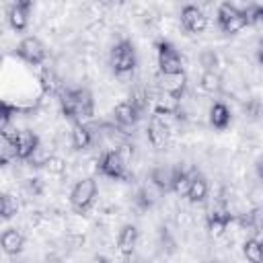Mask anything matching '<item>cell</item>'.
<instances>
[{
    "label": "cell",
    "instance_id": "obj_1",
    "mask_svg": "<svg viewBox=\"0 0 263 263\" xmlns=\"http://www.w3.org/2000/svg\"><path fill=\"white\" fill-rule=\"evenodd\" d=\"M111 68L117 76H123V74H132L136 64H138V58H136V47L132 45V41L127 39H121L113 45L111 49Z\"/></svg>",
    "mask_w": 263,
    "mask_h": 263
},
{
    "label": "cell",
    "instance_id": "obj_2",
    "mask_svg": "<svg viewBox=\"0 0 263 263\" xmlns=\"http://www.w3.org/2000/svg\"><path fill=\"white\" fill-rule=\"evenodd\" d=\"M97 193H99V185L92 177H82L70 191V203L76 212H86L95 199H97Z\"/></svg>",
    "mask_w": 263,
    "mask_h": 263
},
{
    "label": "cell",
    "instance_id": "obj_3",
    "mask_svg": "<svg viewBox=\"0 0 263 263\" xmlns=\"http://www.w3.org/2000/svg\"><path fill=\"white\" fill-rule=\"evenodd\" d=\"M156 62H158V70L162 74L183 72V58L177 51V47L168 41H160L156 45Z\"/></svg>",
    "mask_w": 263,
    "mask_h": 263
},
{
    "label": "cell",
    "instance_id": "obj_4",
    "mask_svg": "<svg viewBox=\"0 0 263 263\" xmlns=\"http://www.w3.org/2000/svg\"><path fill=\"white\" fill-rule=\"evenodd\" d=\"M16 55L21 60H25L27 64H31V66H39V64H43V60L47 55V49L41 43V39H37V37H25L16 45Z\"/></svg>",
    "mask_w": 263,
    "mask_h": 263
},
{
    "label": "cell",
    "instance_id": "obj_5",
    "mask_svg": "<svg viewBox=\"0 0 263 263\" xmlns=\"http://www.w3.org/2000/svg\"><path fill=\"white\" fill-rule=\"evenodd\" d=\"M150 103H152L154 115H160V117L177 115L179 109H181V97H175V95H168V92H160L158 88L152 90Z\"/></svg>",
    "mask_w": 263,
    "mask_h": 263
},
{
    "label": "cell",
    "instance_id": "obj_6",
    "mask_svg": "<svg viewBox=\"0 0 263 263\" xmlns=\"http://www.w3.org/2000/svg\"><path fill=\"white\" fill-rule=\"evenodd\" d=\"M146 138H148V144L156 150L164 148L168 144V138H171V127L166 125V121L158 115H152L150 121H148V127H146Z\"/></svg>",
    "mask_w": 263,
    "mask_h": 263
},
{
    "label": "cell",
    "instance_id": "obj_7",
    "mask_svg": "<svg viewBox=\"0 0 263 263\" xmlns=\"http://www.w3.org/2000/svg\"><path fill=\"white\" fill-rule=\"evenodd\" d=\"M156 88L160 92H168L175 97H183L185 88H187V74L185 72H173V74H162L158 72L156 76Z\"/></svg>",
    "mask_w": 263,
    "mask_h": 263
},
{
    "label": "cell",
    "instance_id": "obj_8",
    "mask_svg": "<svg viewBox=\"0 0 263 263\" xmlns=\"http://www.w3.org/2000/svg\"><path fill=\"white\" fill-rule=\"evenodd\" d=\"M181 25L185 27V31L189 33H203L205 27H208V16L205 12L199 8V6H193V4H187L183 6L181 10Z\"/></svg>",
    "mask_w": 263,
    "mask_h": 263
},
{
    "label": "cell",
    "instance_id": "obj_9",
    "mask_svg": "<svg viewBox=\"0 0 263 263\" xmlns=\"http://www.w3.org/2000/svg\"><path fill=\"white\" fill-rule=\"evenodd\" d=\"M101 173L109 179H127V164L121 160L117 150H107L101 156Z\"/></svg>",
    "mask_w": 263,
    "mask_h": 263
},
{
    "label": "cell",
    "instance_id": "obj_10",
    "mask_svg": "<svg viewBox=\"0 0 263 263\" xmlns=\"http://www.w3.org/2000/svg\"><path fill=\"white\" fill-rule=\"evenodd\" d=\"M232 220H234V218L230 216V212H228L226 208L212 210V212L208 214V218H205V226H208L210 236H214V238L224 236L226 230H228V226L232 224Z\"/></svg>",
    "mask_w": 263,
    "mask_h": 263
},
{
    "label": "cell",
    "instance_id": "obj_11",
    "mask_svg": "<svg viewBox=\"0 0 263 263\" xmlns=\"http://www.w3.org/2000/svg\"><path fill=\"white\" fill-rule=\"evenodd\" d=\"M113 119L115 123L121 127V129H127V127H134L140 119V111L129 103V101H119L115 107H113Z\"/></svg>",
    "mask_w": 263,
    "mask_h": 263
},
{
    "label": "cell",
    "instance_id": "obj_12",
    "mask_svg": "<svg viewBox=\"0 0 263 263\" xmlns=\"http://www.w3.org/2000/svg\"><path fill=\"white\" fill-rule=\"evenodd\" d=\"M39 136L33 129H18L16 132V150H18V160H29L31 154L39 146Z\"/></svg>",
    "mask_w": 263,
    "mask_h": 263
},
{
    "label": "cell",
    "instance_id": "obj_13",
    "mask_svg": "<svg viewBox=\"0 0 263 263\" xmlns=\"http://www.w3.org/2000/svg\"><path fill=\"white\" fill-rule=\"evenodd\" d=\"M177 179V166H168V164H158L150 171V181L156 189L160 191H168L173 189V183Z\"/></svg>",
    "mask_w": 263,
    "mask_h": 263
},
{
    "label": "cell",
    "instance_id": "obj_14",
    "mask_svg": "<svg viewBox=\"0 0 263 263\" xmlns=\"http://www.w3.org/2000/svg\"><path fill=\"white\" fill-rule=\"evenodd\" d=\"M138 238H140L138 226H136V224H125V226L119 230V234H117V251H119L123 257H129V255L136 251Z\"/></svg>",
    "mask_w": 263,
    "mask_h": 263
},
{
    "label": "cell",
    "instance_id": "obj_15",
    "mask_svg": "<svg viewBox=\"0 0 263 263\" xmlns=\"http://www.w3.org/2000/svg\"><path fill=\"white\" fill-rule=\"evenodd\" d=\"M33 4L29 0H21V2H14L10 8H8V23L14 31H23L29 23V8Z\"/></svg>",
    "mask_w": 263,
    "mask_h": 263
},
{
    "label": "cell",
    "instance_id": "obj_16",
    "mask_svg": "<svg viewBox=\"0 0 263 263\" xmlns=\"http://www.w3.org/2000/svg\"><path fill=\"white\" fill-rule=\"evenodd\" d=\"M39 84H41L43 95H55L62 90V80L51 66H43L39 70Z\"/></svg>",
    "mask_w": 263,
    "mask_h": 263
},
{
    "label": "cell",
    "instance_id": "obj_17",
    "mask_svg": "<svg viewBox=\"0 0 263 263\" xmlns=\"http://www.w3.org/2000/svg\"><path fill=\"white\" fill-rule=\"evenodd\" d=\"M18 158L16 150V132H4L0 136V160L2 164H8L10 160Z\"/></svg>",
    "mask_w": 263,
    "mask_h": 263
},
{
    "label": "cell",
    "instance_id": "obj_18",
    "mask_svg": "<svg viewBox=\"0 0 263 263\" xmlns=\"http://www.w3.org/2000/svg\"><path fill=\"white\" fill-rule=\"evenodd\" d=\"M25 247V236L16 228H8L2 232V249L6 255H18Z\"/></svg>",
    "mask_w": 263,
    "mask_h": 263
},
{
    "label": "cell",
    "instance_id": "obj_19",
    "mask_svg": "<svg viewBox=\"0 0 263 263\" xmlns=\"http://www.w3.org/2000/svg\"><path fill=\"white\" fill-rule=\"evenodd\" d=\"M70 142L76 150H86L92 144V132L86 123H74L70 132Z\"/></svg>",
    "mask_w": 263,
    "mask_h": 263
},
{
    "label": "cell",
    "instance_id": "obj_20",
    "mask_svg": "<svg viewBox=\"0 0 263 263\" xmlns=\"http://www.w3.org/2000/svg\"><path fill=\"white\" fill-rule=\"evenodd\" d=\"M208 193H210V185L205 181V177H201L199 173L191 179V185H189V191H187V199L191 203H203L208 199Z\"/></svg>",
    "mask_w": 263,
    "mask_h": 263
},
{
    "label": "cell",
    "instance_id": "obj_21",
    "mask_svg": "<svg viewBox=\"0 0 263 263\" xmlns=\"http://www.w3.org/2000/svg\"><path fill=\"white\" fill-rule=\"evenodd\" d=\"M208 115H210V117H208L210 123H212L216 129L228 127V125H230V119H232V113H230V109H228L224 103H214V105L210 107Z\"/></svg>",
    "mask_w": 263,
    "mask_h": 263
},
{
    "label": "cell",
    "instance_id": "obj_22",
    "mask_svg": "<svg viewBox=\"0 0 263 263\" xmlns=\"http://www.w3.org/2000/svg\"><path fill=\"white\" fill-rule=\"evenodd\" d=\"M197 86L205 95H218L224 88V78L218 72H201Z\"/></svg>",
    "mask_w": 263,
    "mask_h": 263
},
{
    "label": "cell",
    "instance_id": "obj_23",
    "mask_svg": "<svg viewBox=\"0 0 263 263\" xmlns=\"http://www.w3.org/2000/svg\"><path fill=\"white\" fill-rule=\"evenodd\" d=\"M242 255L249 263H263V240L247 238L242 242Z\"/></svg>",
    "mask_w": 263,
    "mask_h": 263
},
{
    "label": "cell",
    "instance_id": "obj_24",
    "mask_svg": "<svg viewBox=\"0 0 263 263\" xmlns=\"http://www.w3.org/2000/svg\"><path fill=\"white\" fill-rule=\"evenodd\" d=\"M247 25H251V23H249V14H247V10H245V12H238L236 16H232V18H230L224 27H220V29H222L226 35H236V33H240Z\"/></svg>",
    "mask_w": 263,
    "mask_h": 263
},
{
    "label": "cell",
    "instance_id": "obj_25",
    "mask_svg": "<svg viewBox=\"0 0 263 263\" xmlns=\"http://www.w3.org/2000/svg\"><path fill=\"white\" fill-rule=\"evenodd\" d=\"M154 201H156V197L150 193L148 187H140V189L136 191V195H134V205H136L138 210H142V212H148V210L154 205Z\"/></svg>",
    "mask_w": 263,
    "mask_h": 263
},
{
    "label": "cell",
    "instance_id": "obj_26",
    "mask_svg": "<svg viewBox=\"0 0 263 263\" xmlns=\"http://www.w3.org/2000/svg\"><path fill=\"white\" fill-rule=\"evenodd\" d=\"M197 60H199V66H203V72H216V66L220 64V55L214 49H201Z\"/></svg>",
    "mask_w": 263,
    "mask_h": 263
},
{
    "label": "cell",
    "instance_id": "obj_27",
    "mask_svg": "<svg viewBox=\"0 0 263 263\" xmlns=\"http://www.w3.org/2000/svg\"><path fill=\"white\" fill-rule=\"evenodd\" d=\"M18 212V201L14 195L10 193H4L2 199H0V214H2V220H10L12 216H16Z\"/></svg>",
    "mask_w": 263,
    "mask_h": 263
},
{
    "label": "cell",
    "instance_id": "obj_28",
    "mask_svg": "<svg viewBox=\"0 0 263 263\" xmlns=\"http://www.w3.org/2000/svg\"><path fill=\"white\" fill-rule=\"evenodd\" d=\"M51 158V152L47 150V146L45 144H39L37 146V150L31 154V158L27 160L31 166H43L45 168V164H47V160Z\"/></svg>",
    "mask_w": 263,
    "mask_h": 263
},
{
    "label": "cell",
    "instance_id": "obj_29",
    "mask_svg": "<svg viewBox=\"0 0 263 263\" xmlns=\"http://www.w3.org/2000/svg\"><path fill=\"white\" fill-rule=\"evenodd\" d=\"M66 168H68V162H66L62 156H58V154H51V158H49L47 164H45V171H47L49 175H53V177H62V175L66 173Z\"/></svg>",
    "mask_w": 263,
    "mask_h": 263
},
{
    "label": "cell",
    "instance_id": "obj_30",
    "mask_svg": "<svg viewBox=\"0 0 263 263\" xmlns=\"http://www.w3.org/2000/svg\"><path fill=\"white\" fill-rule=\"evenodd\" d=\"M238 12H242V10H238L232 2H224V4H220L218 6V25L220 27H224L232 16H236Z\"/></svg>",
    "mask_w": 263,
    "mask_h": 263
},
{
    "label": "cell",
    "instance_id": "obj_31",
    "mask_svg": "<svg viewBox=\"0 0 263 263\" xmlns=\"http://www.w3.org/2000/svg\"><path fill=\"white\" fill-rule=\"evenodd\" d=\"M191 179H193V177L181 173L179 166H177V179H175V183H173V191H175L177 195H187L189 185H191Z\"/></svg>",
    "mask_w": 263,
    "mask_h": 263
},
{
    "label": "cell",
    "instance_id": "obj_32",
    "mask_svg": "<svg viewBox=\"0 0 263 263\" xmlns=\"http://www.w3.org/2000/svg\"><path fill=\"white\" fill-rule=\"evenodd\" d=\"M242 111H245V115H247L249 119H257V117L263 113V103H261L259 99H247V101L242 103Z\"/></svg>",
    "mask_w": 263,
    "mask_h": 263
},
{
    "label": "cell",
    "instance_id": "obj_33",
    "mask_svg": "<svg viewBox=\"0 0 263 263\" xmlns=\"http://www.w3.org/2000/svg\"><path fill=\"white\" fill-rule=\"evenodd\" d=\"M115 150H117V154L121 156V160H123V162H125V164L129 166V162L134 160V146H132L129 142H125V144H121V146H117Z\"/></svg>",
    "mask_w": 263,
    "mask_h": 263
},
{
    "label": "cell",
    "instance_id": "obj_34",
    "mask_svg": "<svg viewBox=\"0 0 263 263\" xmlns=\"http://www.w3.org/2000/svg\"><path fill=\"white\" fill-rule=\"evenodd\" d=\"M27 191L31 193V195H41L43 193V181L39 179V177H31V179H27Z\"/></svg>",
    "mask_w": 263,
    "mask_h": 263
},
{
    "label": "cell",
    "instance_id": "obj_35",
    "mask_svg": "<svg viewBox=\"0 0 263 263\" xmlns=\"http://www.w3.org/2000/svg\"><path fill=\"white\" fill-rule=\"evenodd\" d=\"M255 175H257V179L263 183V156H259V158L255 160Z\"/></svg>",
    "mask_w": 263,
    "mask_h": 263
},
{
    "label": "cell",
    "instance_id": "obj_36",
    "mask_svg": "<svg viewBox=\"0 0 263 263\" xmlns=\"http://www.w3.org/2000/svg\"><path fill=\"white\" fill-rule=\"evenodd\" d=\"M257 62H259V66H263V39L257 45Z\"/></svg>",
    "mask_w": 263,
    "mask_h": 263
},
{
    "label": "cell",
    "instance_id": "obj_37",
    "mask_svg": "<svg viewBox=\"0 0 263 263\" xmlns=\"http://www.w3.org/2000/svg\"><path fill=\"white\" fill-rule=\"evenodd\" d=\"M95 263H107V261H105V259H97Z\"/></svg>",
    "mask_w": 263,
    "mask_h": 263
}]
</instances>
